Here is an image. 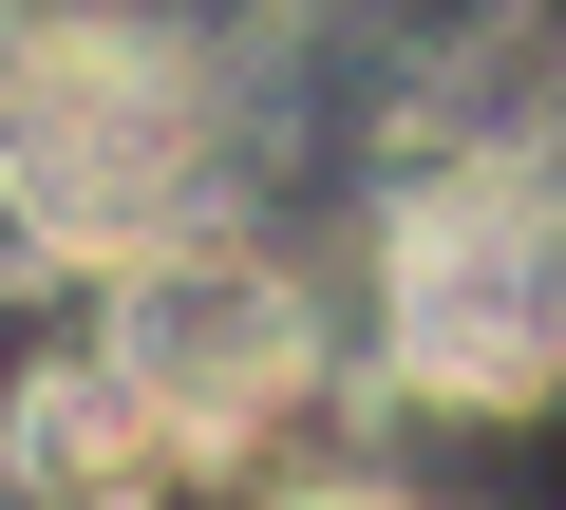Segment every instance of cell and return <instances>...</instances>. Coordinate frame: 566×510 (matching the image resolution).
I'll use <instances>...</instances> for the list:
<instances>
[{"instance_id":"3957f363","label":"cell","mask_w":566,"mask_h":510,"mask_svg":"<svg viewBox=\"0 0 566 510\" xmlns=\"http://www.w3.org/2000/svg\"><path fill=\"white\" fill-rule=\"evenodd\" d=\"M95 341L151 378V416L227 472V454H283V435H303L322 416V284L303 266H283V246H245V227H151L133 246V266H95Z\"/></svg>"},{"instance_id":"6da1fadb","label":"cell","mask_w":566,"mask_h":510,"mask_svg":"<svg viewBox=\"0 0 566 510\" xmlns=\"http://www.w3.org/2000/svg\"><path fill=\"white\" fill-rule=\"evenodd\" d=\"M227 189V95L133 0H0V227L39 266H133Z\"/></svg>"},{"instance_id":"7a4b0ae2","label":"cell","mask_w":566,"mask_h":510,"mask_svg":"<svg viewBox=\"0 0 566 510\" xmlns=\"http://www.w3.org/2000/svg\"><path fill=\"white\" fill-rule=\"evenodd\" d=\"M378 378L416 416H547L566 397V152H434L378 208Z\"/></svg>"},{"instance_id":"277c9868","label":"cell","mask_w":566,"mask_h":510,"mask_svg":"<svg viewBox=\"0 0 566 510\" xmlns=\"http://www.w3.org/2000/svg\"><path fill=\"white\" fill-rule=\"evenodd\" d=\"M170 472H208V454L151 416V378H133L114 341L20 360V397H0V491H39V510H133V491H170Z\"/></svg>"}]
</instances>
